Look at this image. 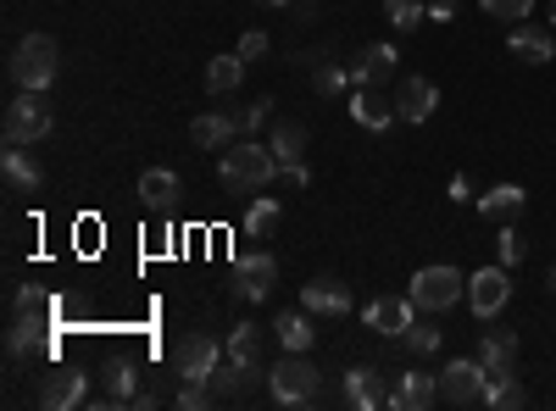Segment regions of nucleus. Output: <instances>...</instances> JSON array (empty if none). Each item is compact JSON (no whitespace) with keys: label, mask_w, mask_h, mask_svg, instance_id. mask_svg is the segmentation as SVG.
<instances>
[{"label":"nucleus","mask_w":556,"mask_h":411,"mask_svg":"<svg viewBox=\"0 0 556 411\" xmlns=\"http://www.w3.org/2000/svg\"><path fill=\"white\" fill-rule=\"evenodd\" d=\"M345 84H351V73L334 67V62H317V67H312V89H317V95H340Z\"/></svg>","instance_id":"nucleus-36"},{"label":"nucleus","mask_w":556,"mask_h":411,"mask_svg":"<svg viewBox=\"0 0 556 411\" xmlns=\"http://www.w3.org/2000/svg\"><path fill=\"white\" fill-rule=\"evenodd\" d=\"M384 17H390V28H401V34H412L417 23L429 17V0H384Z\"/></svg>","instance_id":"nucleus-33"},{"label":"nucleus","mask_w":556,"mask_h":411,"mask_svg":"<svg viewBox=\"0 0 556 411\" xmlns=\"http://www.w3.org/2000/svg\"><path fill=\"white\" fill-rule=\"evenodd\" d=\"M267 145H273V156H278V162H301V151H306V128L285 117V123L273 128V140H267Z\"/></svg>","instance_id":"nucleus-30"},{"label":"nucleus","mask_w":556,"mask_h":411,"mask_svg":"<svg viewBox=\"0 0 556 411\" xmlns=\"http://www.w3.org/2000/svg\"><path fill=\"white\" fill-rule=\"evenodd\" d=\"M451 201H473V184H468V178H462V172L451 178Z\"/></svg>","instance_id":"nucleus-43"},{"label":"nucleus","mask_w":556,"mask_h":411,"mask_svg":"<svg viewBox=\"0 0 556 411\" xmlns=\"http://www.w3.org/2000/svg\"><path fill=\"white\" fill-rule=\"evenodd\" d=\"M518 334L513 329H490L479 339V361H484V373H518Z\"/></svg>","instance_id":"nucleus-19"},{"label":"nucleus","mask_w":556,"mask_h":411,"mask_svg":"<svg viewBox=\"0 0 556 411\" xmlns=\"http://www.w3.org/2000/svg\"><path fill=\"white\" fill-rule=\"evenodd\" d=\"M484 361H473V356H456V361H445L440 368V400H451V406H473V400H484Z\"/></svg>","instance_id":"nucleus-8"},{"label":"nucleus","mask_w":556,"mask_h":411,"mask_svg":"<svg viewBox=\"0 0 556 411\" xmlns=\"http://www.w3.org/2000/svg\"><path fill=\"white\" fill-rule=\"evenodd\" d=\"M395 44H362V51H356V62H345V73H351V84H390L395 78Z\"/></svg>","instance_id":"nucleus-15"},{"label":"nucleus","mask_w":556,"mask_h":411,"mask_svg":"<svg viewBox=\"0 0 556 411\" xmlns=\"http://www.w3.org/2000/svg\"><path fill=\"white\" fill-rule=\"evenodd\" d=\"M506 300H513V267H479L468 279V306H473V317H484V323L506 311Z\"/></svg>","instance_id":"nucleus-7"},{"label":"nucleus","mask_w":556,"mask_h":411,"mask_svg":"<svg viewBox=\"0 0 556 411\" xmlns=\"http://www.w3.org/2000/svg\"><path fill=\"white\" fill-rule=\"evenodd\" d=\"M178 172L173 167H146L139 172V201H146V211H173L178 206Z\"/></svg>","instance_id":"nucleus-18"},{"label":"nucleus","mask_w":556,"mask_h":411,"mask_svg":"<svg viewBox=\"0 0 556 411\" xmlns=\"http://www.w3.org/2000/svg\"><path fill=\"white\" fill-rule=\"evenodd\" d=\"M506 51H513L518 62H529V67H545V62H556V39H551V28H540V23H513V34H506Z\"/></svg>","instance_id":"nucleus-13"},{"label":"nucleus","mask_w":556,"mask_h":411,"mask_svg":"<svg viewBox=\"0 0 556 411\" xmlns=\"http://www.w3.org/2000/svg\"><path fill=\"white\" fill-rule=\"evenodd\" d=\"M362 317H367V329H374V334L401 339V334L412 329L417 306H412V295H379V300H367V306H362Z\"/></svg>","instance_id":"nucleus-10"},{"label":"nucleus","mask_w":556,"mask_h":411,"mask_svg":"<svg viewBox=\"0 0 556 411\" xmlns=\"http://www.w3.org/2000/svg\"><path fill=\"white\" fill-rule=\"evenodd\" d=\"M139 384V368H134V361H112V368H106V400L101 406H134V389Z\"/></svg>","instance_id":"nucleus-29"},{"label":"nucleus","mask_w":556,"mask_h":411,"mask_svg":"<svg viewBox=\"0 0 556 411\" xmlns=\"http://www.w3.org/2000/svg\"><path fill=\"white\" fill-rule=\"evenodd\" d=\"M273 334H278V345H285V350H312V311H306V306L278 311Z\"/></svg>","instance_id":"nucleus-26"},{"label":"nucleus","mask_w":556,"mask_h":411,"mask_svg":"<svg viewBox=\"0 0 556 411\" xmlns=\"http://www.w3.org/2000/svg\"><path fill=\"white\" fill-rule=\"evenodd\" d=\"M228 356L245 361V368H262V329L256 323H240L235 334H228Z\"/></svg>","instance_id":"nucleus-31"},{"label":"nucleus","mask_w":556,"mask_h":411,"mask_svg":"<svg viewBox=\"0 0 556 411\" xmlns=\"http://www.w3.org/2000/svg\"><path fill=\"white\" fill-rule=\"evenodd\" d=\"M479 12H484V17H495V23H529L534 0H479Z\"/></svg>","instance_id":"nucleus-34"},{"label":"nucleus","mask_w":556,"mask_h":411,"mask_svg":"<svg viewBox=\"0 0 556 411\" xmlns=\"http://www.w3.org/2000/svg\"><path fill=\"white\" fill-rule=\"evenodd\" d=\"M456 7H462V0H429V17H434V23H451Z\"/></svg>","instance_id":"nucleus-42"},{"label":"nucleus","mask_w":556,"mask_h":411,"mask_svg":"<svg viewBox=\"0 0 556 411\" xmlns=\"http://www.w3.org/2000/svg\"><path fill=\"white\" fill-rule=\"evenodd\" d=\"M267 112H273V101H267V95H262L256 106H245V112H235V123H240V133H256V128L267 123Z\"/></svg>","instance_id":"nucleus-39"},{"label":"nucleus","mask_w":556,"mask_h":411,"mask_svg":"<svg viewBox=\"0 0 556 411\" xmlns=\"http://www.w3.org/2000/svg\"><path fill=\"white\" fill-rule=\"evenodd\" d=\"M434 106H440V89H434V78H401V89H395V112H401V123H429L434 117Z\"/></svg>","instance_id":"nucleus-14"},{"label":"nucleus","mask_w":556,"mask_h":411,"mask_svg":"<svg viewBox=\"0 0 556 411\" xmlns=\"http://www.w3.org/2000/svg\"><path fill=\"white\" fill-rule=\"evenodd\" d=\"M240 84H245V56H240V51L206 62V89H212V95H235Z\"/></svg>","instance_id":"nucleus-25"},{"label":"nucleus","mask_w":556,"mask_h":411,"mask_svg":"<svg viewBox=\"0 0 556 411\" xmlns=\"http://www.w3.org/2000/svg\"><path fill=\"white\" fill-rule=\"evenodd\" d=\"M401 345H406V350H417V356H434V350H440V329H434V311L412 317V329L401 334Z\"/></svg>","instance_id":"nucleus-32"},{"label":"nucleus","mask_w":556,"mask_h":411,"mask_svg":"<svg viewBox=\"0 0 556 411\" xmlns=\"http://www.w3.org/2000/svg\"><path fill=\"white\" fill-rule=\"evenodd\" d=\"M278 178H285V184H295V190H306V184H312L306 162H278Z\"/></svg>","instance_id":"nucleus-40"},{"label":"nucleus","mask_w":556,"mask_h":411,"mask_svg":"<svg viewBox=\"0 0 556 411\" xmlns=\"http://www.w3.org/2000/svg\"><path fill=\"white\" fill-rule=\"evenodd\" d=\"M56 73H62V51H56V39H51V34H28V39H17V51H12V62H7L12 89L45 95V89L56 84Z\"/></svg>","instance_id":"nucleus-2"},{"label":"nucleus","mask_w":556,"mask_h":411,"mask_svg":"<svg viewBox=\"0 0 556 411\" xmlns=\"http://www.w3.org/2000/svg\"><path fill=\"white\" fill-rule=\"evenodd\" d=\"M256 7H290V0H256Z\"/></svg>","instance_id":"nucleus-44"},{"label":"nucleus","mask_w":556,"mask_h":411,"mask_svg":"<svg viewBox=\"0 0 556 411\" xmlns=\"http://www.w3.org/2000/svg\"><path fill=\"white\" fill-rule=\"evenodd\" d=\"M0 172H7V190H12V195H34V190H39V178H45L39 162H34L23 145H12L7 156H0Z\"/></svg>","instance_id":"nucleus-22"},{"label":"nucleus","mask_w":556,"mask_h":411,"mask_svg":"<svg viewBox=\"0 0 556 411\" xmlns=\"http://www.w3.org/2000/svg\"><path fill=\"white\" fill-rule=\"evenodd\" d=\"M51 106H45V95H28V89H17V101L7 106V145H39L45 133H51Z\"/></svg>","instance_id":"nucleus-6"},{"label":"nucleus","mask_w":556,"mask_h":411,"mask_svg":"<svg viewBox=\"0 0 556 411\" xmlns=\"http://www.w3.org/2000/svg\"><path fill=\"white\" fill-rule=\"evenodd\" d=\"M278 222H285V206H278L267 190H262V195H251V206H245V234H251V240H267Z\"/></svg>","instance_id":"nucleus-27"},{"label":"nucleus","mask_w":556,"mask_h":411,"mask_svg":"<svg viewBox=\"0 0 556 411\" xmlns=\"http://www.w3.org/2000/svg\"><path fill=\"white\" fill-rule=\"evenodd\" d=\"M84 400H89V384H84L78 368H51L45 373V384H39V406L45 411H73Z\"/></svg>","instance_id":"nucleus-12"},{"label":"nucleus","mask_w":556,"mask_h":411,"mask_svg":"<svg viewBox=\"0 0 556 411\" xmlns=\"http://www.w3.org/2000/svg\"><path fill=\"white\" fill-rule=\"evenodd\" d=\"M434 400H440V373H401L395 411H429Z\"/></svg>","instance_id":"nucleus-21"},{"label":"nucleus","mask_w":556,"mask_h":411,"mask_svg":"<svg viewBox=\"0 0 556 411\" xmlns=\"http://www.w3.org/2000/svg\"><path fill=\"white\" fill-rule=\"evenodd\" d=\"M273 284H278V261H273L267 251L240 256V261H235V272H228V290H235L240 300H267V295H273Z\"/></svg>","instance_id":"nucleus-9"},{"label":"nucleus","mask_w":556,"mask_h":411,"mask_svg":"<svg viewBox=\"0 0 556 411\" xmlns=\"http://www.w3.org/2000/svg\"><path fill=\"white\" fill-rule=\"evenodd\" d=\"M529 395H523V384H518V373H490L484 378V406H495V411H518Z\"/></svg>","instance_id":"nucleus-28"},{"label":"nucleus","mask_w":556,"mask_h":411,"mask_svg":"<svg viewBox=\"0 0 556 411\" xmlns=\"http://www.w3.org/2000/svg\"><path fill=\"white\" fill-rule=\"evenodd\" d=\"M551 28H556V7H551Z\"/></svg>","instance_id":"nucleus-46"},{"label":"nucleus","mask_w":556,"mask_h":411,"mask_svg":"<svg viewBox=\"0 0 556 411\" xmlns=\"http://www.w3.org/2000/svg\"><path fill=\"white\" fill-rule=\"evenodd\" d=\"M545 290H551V295H556V267H551V279H545Z\"/></svg>","instance_id":"nucleus-45"},{"label":"nucleus","mask_w":556,"mask_h":411,"mask_svg":"<svg viewBox=\"0 0 556 411\" xmlns=\"http://www.w3.org/2000/svg\"><path fill=\"white\" fill-rule=\"evenodd\" d=\"M240 56H245V62H262V56H267V34H245V39H240Z\"/></svg>","instance_id":"nucleus-41"},{"label":"nucleus","mask_w":556,"mask_h":411,"mask_svg":"<svg viewBox=\"0 0 556 411\" xmlns=\"http://www.w3.org/2000/svg\"><path fill=\"white\" fill-rule=\"evenodd\" d=\"M223 356H228V345H217L212 334H184L173 345V373L184 384H212V373L223 368Z\"/></svg>","instance_id":"nucleus-5"},{"label":"nucleus","mask_w":556,"mask_h":411,"mask_svg":"<svg viewBox=\"0 0 556 411\" xmlns=\"http://www.w3.org/2000/svg\"><path fill=\"white\" fill-rule=\"evenodd\" d=\"M406 295H412V306H417V311H434V317H440V311H451L456 300H468V272H456L451 261L417 267Z\"/></svg>","instance_id":"nucleus-3"},{"label":"nucleus","mask_w":556,"mask_h":411,"mask_svg":"<svg viewBox=\"0 0 556 411\" xmlns=\"http://www.w3.org/2000/svg\"><path fill=\"white\" fill-rule=\"evenodd\" d=\"M495 256H501V267H523L529 245H523L518 228H506V222H501V234H495Z\"/></svg>","instance_id":"nucleus-35"},{"label":"nucleus","mask_w":556,"mask_h":411,"mask_svg":"<svg viewBox=\"0 0 556 411\" xmlns=\"http://www.w3.org/2000/svg\"><path fill=\"white\" fill-rule=\"evenodd\" d=\"M235 133H240L235 112H206V117L190 123V140H195L201 151H228V145H235Z\"/></svg>","instance_id":"nucleus-20"},{"label":"nucleus","mask_w":556,"mask_h":411,"mask_svg":"<svg viewBox=\"0 0 556 411\" xmlns=\"http://www.w3.org/2000/svg\"><path fill=\"white\" fill-rule=\"evenodd\" d=\"M301 306H306L312 317H345V311H351V284H340V279H312V284H301Z\"/></svg>","instance_id":"nucleus-17"},{"label":"nucleus","mask_w":556,"mask_h":411,"mask_svg":"<svg viewBox=\"0 0 556 411\" xmlns=\"http://www.w3.org/2000/svg\"><path fill=\"white\" fill-rule=\"evenodd\" d=\"M345 406L351 411H384V406H395V389L384 384L379 368H351L345 373Z\"/></svg>","instance_id":"nucleus-11"},{"label":"nucleus","mask_w":556,"mask_h":411,"mask_svg":"<svg viewBox=\"0 0 556 411\" xmlns=\"http://www.w3.org/2000/svg\"><path fill=\"white\" fill-rule=\"evenodd\" d=\"M267 389L278 406H306L317 395V368H312V356L306 350H285V361L267 373Z\"/></svg>","instance_id":"nucleus-4"},{"label":"nucleus","mask_w":556,"mask_h":411,"mask_svg":"<svg viewBox=\"0 0 556 411\" xmlns=\"http://www.w3.org/2000/svg\"><path fill=\"white\" fill-rule=\"evenodd\" d=\"M251 373H256V368H245V361H235V356H228L223 368L212 373V384H217L223 395H235V389H245V378H251Z\"/></svg>","instance_id":"nucleus-37"},{"label":"nucleus","mask_w":556,"mask_h":411,"mask_svg":"<svg viewBox=\"0 0 556 411\" xmlns=\"http://www.w3.org/2000/svg\"><path fill=\"white\" fill-rule=\"evenodd\" d=\"M173 406H178V411H206V406H212V389H206V384H184V389L173 395Z\"/></svg>","instance_id":"nucleus-38"},{"label":"nucleus","mask_w":556,"mask_h":411,"mask_svg":"<svg viewBox=\"0 0 556 411\" xmlns=\"http://www.w3.org/2000/svg\"><path fill=\"white\" fill-rule=\"evenodd\" d=\"M523 206H529L523 184H495L490 195H479V217H490V222H513Z\"/></svg>","instance_id":"nucleus-23"},{"label":"nucleus","mask_w":556,"mask_h":411,"mask_svg":"<svg viewBox=\"0 0 556 411\" xmlns=\"http://www.w3.org/2000/svg\"><path fill=\"white\" fill-rule=\"evenodd\" d=\"M351 117H356L367 133H379V128H390V117H401V112H395V101L384 95L379 84H356V95H351Z\"/></svg>","instance_id":"nucleus-16"},{"label":"nucleus","mask_w":556,"mask_h":411,"mask_svg":"<svg viewBox=\"0 0 556 411\" xmlns=\"http://www.w3.org/2000/svg\"><path fill=\"white\" fill-rule=\"evenodd\" d=\"M217 178H223V190L228 195H262L273 178H278V156H273V145H256V140H235L223 151V167H217Z\"/></svg>","instance_id":"nucleus-1"},{"label":"nucleus","mask_w":556,"mask_h":411,"mask_svg":"<svg viewBox=\"0 0 556 411\" xmlns=\"http://www.w3.org/2000/svg\"><path fill=\"white\" fill-rule=\"evenodd\" d=\"M45 345V311H12V329H7V350L28 356Z\"/></svg>","instance_id":"nucleus-24"}]
</instances>
